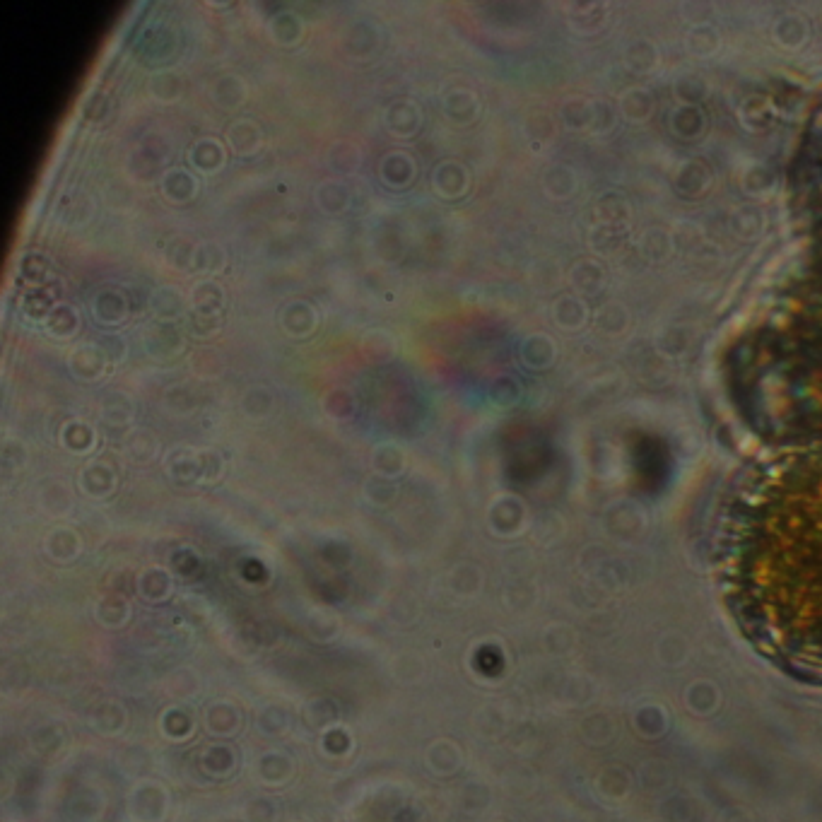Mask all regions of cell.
<instances>
[{
  "label": "cell",
  "mask_w": 822,
  "mask_h": 822,
  "mask_svg": "<svg viewBox=\"0 0 822 822\" xmlns=\"http://www.w3.org/2000/svg\"><path fill=\"white\" fill-rule=\"evenodd\" d=\"M721 586L767 659L822 683V444L762 468L733 507Z\"/></svg>",
  "instance_id": "cell-1"
},
{
  "label": "cell",
  "mask_w": 822,
  "mask_h": 822,
  "mask_svg": "<svg viewBox=\"0 0 822 822\" xmlns=\"http://www.w3.org/2000/svg\"><path fill=\"white\" fill-rule=\"evenodd\" d=\"M820 225H822V205H820ZM820 242H822V230H820ZM815 278L822 280V249H820V273Z\"/></svg>",
  "instance_id": "cell-2"
}]
</instances>
